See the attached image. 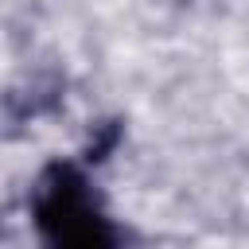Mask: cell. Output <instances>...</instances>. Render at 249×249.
Instances as JSON below:
<instances>
[{
    "label": "cell",
    "mask_w": 249,
    "mask_h": 249,
    "mask_svg": "<svg viewBox=\"0 0 249 249\" xmlns=\"http://www.w3.org/2000/svg\"><path fill=\"white\" fill-rule=\"evenodd\" d=\"M35 230L51 245H113L117 230L109 226L101 202L89 191V179L74 163H51L31 187Z\"/></svg>",
    "instance_id": "obj_1"
}]
</instances>
